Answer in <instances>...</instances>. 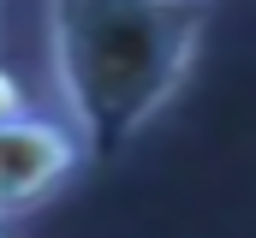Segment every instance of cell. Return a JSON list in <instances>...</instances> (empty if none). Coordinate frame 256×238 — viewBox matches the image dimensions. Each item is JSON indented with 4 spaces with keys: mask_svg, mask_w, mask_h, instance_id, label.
<instances>
[{
    "mask_svg": "<svg viewBox=\"0 0 256 238\" xmlns=\"http://www.w3.org/2000/svg\"><path fill=\"white\" fill-rule=\"evenodd\" d=\"M30 108V90H24V78L12 72V66H0V119H18Z\"/></svg>",
    "mask_w": 256,
    "mask_h": 238,
    "instance_id": "3957f363",
    "label": "cell"
},
{
    "mask_svg": "<svg viewBox=\"0 0 256 238\" xmlns=\"http://www.w3.org/2000/svg\"><path fill=\"white\" fill-rule=\"evenodd\" d=\"M208 30L196 0H48V60L60 119L84 155L143 137L185 90Z\"/></svg>",
    "mask_w": 256,
    "mask_h": 238,
    "instance_id": "6da1fadb",
    "label": "cell"
},
{
    "mask_svg": "<svg viewBox=\"0 0 256 238\" xmlns=\"http://www.w3.org/2000/svg\"><path fill=\"white\" fill-rule=\"evenodd\" d=\"M196 6H208V0H196Z\"/></svg>",
    "mask_w": 256,
    "mask_h": 238,
    "instance_id": "277c9868",
    "label": "cell"
},
{
    "mask_svg": "<svg viewBox=\"0 0 256 238\" xmlns=\"http://www.w3.org/2000/svg\"><path fill=\"white\" fill-rule=\"evenodd\" d=\"M84 161L90 155L60 114L24 108L18 119H0V226L54 202Z\"/></svg>",
    "mask_w": 256,
    "mask_h": 238,
    "instance_id": "7a4b0ae2",
    "label": "cell"
},
{
    "mask_svg": "<svg viewBox=\"0 0 256 238\" xmlns=\"http://www.w3.org/2000/svg\"><path fill=\"white\" fill-rule=\"evenodd\" d=\"M0 238H6V232H0Z\"/></svg>",
    "mask_w": 256,
    "mask_h": 238,
    "instance_id": "5b68a950",
    "label": "cell"
}]
</instances>
